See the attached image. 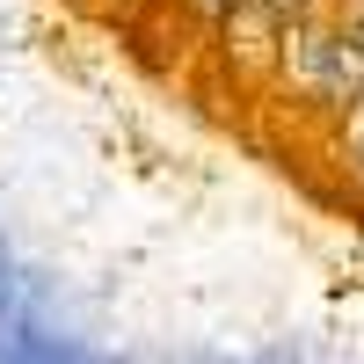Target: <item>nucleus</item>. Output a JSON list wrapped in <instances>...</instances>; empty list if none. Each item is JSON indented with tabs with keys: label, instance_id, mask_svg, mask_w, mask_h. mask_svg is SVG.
<instances>
[{
	"label": "nucleus",
	"instance_id": "1",
	"mask_svg": "<svg viewBox=\"0 0 364 364\" xmlns=\"http://www.w3.org/2000/svg\"><path fill=\"white\" fill-rule=\"evenodd\" d=\"M269 80H277L299 109L350 117L357 87H364V51H357L328 15H306V22H284L277 58H269Z\"/></svg>",
	"mask_w": 364,
	"mask_h": 364
},
{
	"label": "nucleus",
	"instance_id": "2",
	"mask_svg": "<svg viewBox=\"0 0 364 364\" xmlns=\"http://www.w3.org/2000/svg\"><path fill=\"white\" fill-rule=\"evenodd\" d=\"M219 29V58L233 73H248V80H269V58H277V37H284V22L262 8V0H233V8L211 22Z\"/></svg>",
	"mask_w": 364,
	"mask_h": 364
},
{
	"label": "nucleus",
	"instance_id": "3",
	"mask_svg": "<svg viewBox=\"0 0 364 364\" xmlns=\"http://www.w3.org/2000/svg\"><path fill=\"white\" fill-rule=\"evenodd\" d=\"M328 22H336L343 29V37L364 51V0H328Z\"/></svg>",
	"mask_w": 364,
	"mask_h": 364
},
{
	"label": "nucleus",
	"instance_id": "4",
	"mask_svg": "<svg viewBox=\"0 0 364 364\" xmlns=\"http://www.w3.org/2000/svg\"><path fill=\"white\" fill-rule=\"evenodd\" d=\"M277 22H306V15H328V0H262Z\"/></svg>",
	"mask_w": 364,
	"mask_h": 364
},
{
	"label": "nucleus",
	"instance_id": "5",
	"mask_svg": "<svg viewBox=\"0 0 364 364\" xmlns=\"http://www.w3.org/2000/svg\"><path fill=\"white\" fill-rule=\"evenodd\" d=\"M175 8H182V15H190V22H219V15L233 8V0H175Z\"/></svg>",
	"mask_w": 364,
	"mask_h": 364
},
{
	"label": "nucleus",
	"instance_id": "6",
	"mask_svg": "<svg viewBox=\"0 0 364 364\" xmlns=\"http://www.w3.org/2000/svg\"><path fill=\"white\" fill-rule=\"evenodd\" d=\"M343 161H350V175L364 182V124H350V139H343Z\"/></svg>",
	"mask_w": 364,
	"mask_h": 364
},
{
	"label": "nucleus",
	"instance_id": "7",
	"mask_svg": "<svg viewBox=\"0 0 364 364\" xmlns=\"http://www.w3.org/2000/svg\"><path fill=\"white\" fill-rule=\"evenodd\" d=\"M350 124H364V87H357V102H350Z\"/></svg>",
	"mask_w": 364,
	"mask_h": 364
}]
</instances>
